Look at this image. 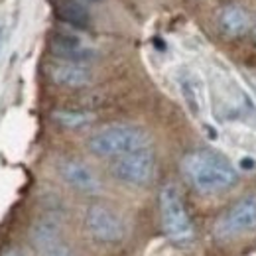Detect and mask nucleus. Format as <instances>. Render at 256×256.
Instances as JSON below:
<instances>
[{"mask_svg":"<svg viewBox=\"0 0 256 256\" xmlns=\"http://www.w3.org/2000/svg\"><path fill=\"white\" fill-rule=\"evenodd\" d=\"M160 215L162 226L174 242H178V244L192 242L195 236L193 223L186 205H184L182 193L174 184H168L160 190Z\"/></svg>","mask_w":256,"mask_h":256,"instance_id":"3","label":"nucleus"},{"mask_svg":"<svg viewBox=\"0 0 256 256\" xmlns=\"http://www.w3.org/2000/svg\"><path fill=\"white\" fill-rule=\"evenodd\" d=\"M85 226L91 238L100 244H116L124 238V221L106 205H91L85 213Z\"/></svg>","mask_w":256,"mask_h":256,"instance_id":"6","label":"nucleus"},{"mask_svg":"<svg viewBox=\"0 0 256 256\" xmlns=\"http://www.w3.org/2000/svg\"><path fill=\"white\" fill-rule=\"evenodd\" d=\"M40 256H73V250H71V246L65 244L64 240H60L54 246H50L44 252H40Z\"/></svg>","mask_w":256,"mask_h":256,"instance_id":"15","label":"nucleus"},{"mask_svg":"<svg viewBox=\"0 0 256 256\" xmlns=\"http://www.w3.org/2000/svg\"><path fill=\"white\" fill-rule=\"evenodd\" d=\"M54 120L64 128H83L93 120V114L89 112H79V110H56Z\"/></svg>","mask_w":256,"mask_h":256,"instance_id":"14","label":"nucleus"},{"mask_svg":"<svg viewBox=\"0 0 256 256\" xmlns=\"http://www.w3.org/2000/svg\"><path fill=\"white\" fill-rule=\"evenodd\" d=\"M252 34H254V38H256V24L252 26Z\"/></svg>","mask_w":256,"mask_h":256,"instance_id":"17","label":"nucleus"},{"mask_svg":"<svg viewBox=\"0 0 256 256\" xmlns=\"http://www.w3.org/2000/svg\"><path fill=\"white\" fill-rule=\"evenodd\" d=\"M154 172H156V158L150 148H142L124 156H118L110 166V174L118 182L132 188L148 186L154 180Z\"/></svg>","mask_w":256,"mask_h":256,"instance_id":"4","label":"nucleus"},{"mask_svg":"<svg viewBox=\"0 0 256 256\" xmlns=\"http://www.w3.org/2000/svg\"><path fill=\"white\" fill-rule=\"evenodd\" d=\"M87 146L98 158H118L142 148H150V136L146 130L134 124H110L96 130Z\"/></svg>","mask_w":256,"mask_h":256,"instance_id":"2","label":"nucleus"},{"mask_svg":"<svg viewBox=\"0 0 256 256\" xmlns=\"http://www.w3.org/2000/svg\"><path fill=\"white\" fill-rule=\"evenodd\" d=\"M62 240V224L56 217H42L30 226V244L38 252Z\"/></svg>","mask_w":256,"mask_h":256,"instance_id":"11","label":"nucleus"},{"mask_svg":"<svg viewBox=\"0 0 256 256\" xmlns=\"http://www.w3.org/2000/svg\"><path fill=\"white\" fill-rule=\"evenodd\" d=\"M52 6L58 20H62L69 28L75 30L91 28V14L79 0H52Z\"/></svg>","mask_w":256,"mask_h":256,"instance_id":"10","label":"nucleus"},{"mask_svg":"<svg viewBox=\"0 0 256 256\" xmlns=\"http://www.w3.org/2000/svg\"><path fill=\"white\" fill-rule=\"evenodd\" d=\"M219 26L223 30L224 36L228 38H240L248 32L250 28V18L248 14L244 12V8L236 6V4H230V6H224L219 14Z\"/></svg>","mask_w":256,"mask_h":256,"instance_id":"13","label":"nucleus"},{"mask_svg":"<svg viewBox=\"0 0 256 256\" xmlns=\"http://www.w3.org/2000/svg\"><path fill=\"white\" fill-rule=\"evenodd\" d=\"M48 77L60 85V87H67V89H81L91 85L93 81V71L85 64H73V62H56V64L48 65Z\"/></svg>","mask_w":256,"mask_h":256,"instance_id":"9","label":"nucleus"},{"mask_svg":"<svg viewBox=\"0 0 256 256\" xmlns=\"http://www.w3.org/2000/svg\"><path fill=\"white\" fill-rule=\"evenodd\" d=\"M184 178L199 193H219L238 182L234 166L213 150H193L182 158Z\"/></svg>","mask_w":256,"mask_h":256,"instance_id":"1","label":"nucleus"},{"mask_svg":"<svg viewBox=\"0 0 256 256\" xmlns=\"http://www.w3.org/2000/svg\"><path fill=\"white\" fill-rule=\"evenodd\" d=\"M6 256H22V254H20V252H8Z\"/></svg>","mask_w":256,"mask_h":256,"instance_id":"16","label":"nucleus"},{"mask_svg":"<svg viewBox=\"0 0 256 256\" xmlns=\"http://www.w3.org/2000/svg\"><path fill=\"white\" fill-rule=\"evenodd\" d=\"M50 50L58 60L73 62V64H91L98 58L93 46H89L81 36L69 30H56L50 38Z\"/></svg>","mask_w":256,"mask_h":256,"instance_id":"7","label":"nucleus"},{"mask_svg":"<svg viewBox=\"0 0 256 256\" xmlns=\"http://www.w3.org/2000/svg\"><path fill=\"white\" fill-rule=\"evenodd\" d=\"M58 172L62 176L67 186H71L73 190L81 193H87V195H96L100 193L102 186L98 182V178L95 176V172L85 166L83 162L77 160H62L58 166Z\"/></svg>","mask_w":256,"mask_h":256,"instance_id":"8","label":"nucleus"},{"mask_svg":"<svg viewBox=\"0 0 256 256\" xmlns=\"http://www.w3.org/2000/svg\"><path fill=\"white\" fill-rule=\"evenodd\" d=\"M178 81H180V91L188 108L192 110L193 116H201L205 108V96H203V85L199 77L192 71H182Z\"/></svg>","mask_w":256,"mask_h":256,"instance_id":"12","label":"nucleus"},{"mask_svg":"<svg viewBox=\"0 0 256 256\" xmlns=\"http://www.w3.org/2000/svg\"><path fill=\"white\" fill-rule=\"evenodd\" d=\"M256 230V197L248 195L234 203L226 213L219 217L213 226V234L219 240H228L240 234H248Z\"/></svg>","mask_w":256,"mask_h":256,"instance_id":"5","label":"nucleus"},{"mask_svg":"<svg viewBox=\"0 0 256 256\" xmlns=\"http://www.w3.org/2000/svg\"><path fill=\"white\" fill-rule=\"evenodd\" d=\"M87 2H100V0H87Z\"/></svg>","mask_w":256,"mask_h":256,"instance_id":"18","label":"nucleus"}]
</instances>
